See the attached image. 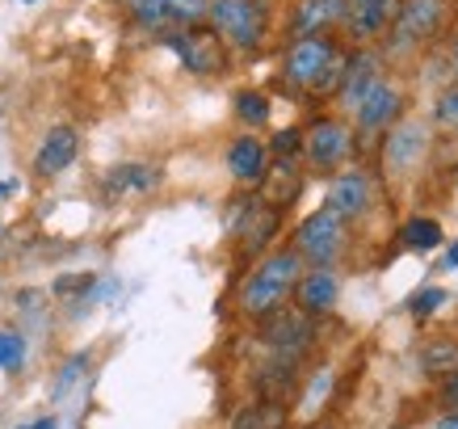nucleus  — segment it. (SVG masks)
Segmentation results:
<instances>
[{"mask_svg": "<svg viewBox=\"0 0 458 429\" xmlns=\"http://www.w3.org/2000/svg\"><path fill=\"white\" fill-rule=\"evenodd\" d=\"M303 278V262L294 249L269 253L240 287V312L252 320H269L274 312H282L286 295H294V282Z\"/></svg>", "mask_w": 458, "mask_h": 429, "instance_id": "1", "label": "nucleus"}, {"mask_svg": "<svg viewBox=\"0 0 458 429\" xmlns=\"http://www.w3.org/2000/svg\"><path fill=\"white\" fill-rule=\"evenodd\" d=\"M286 81L311 93H336L341 89V72H345V56L336 51V42L328 34H311V39H294L282 59Z\"/></svg>", "mask_w": 458, "mask_h": 429, "instance_id": "2", "label": "nucleus"}, {"mask_svg": "<svg viewBox=\"0 0 458 429\" xmlns=\"http://www.w3.org/2000/svg\"><path fill=\"white\" fill-rule=\"evenodd\" d=\"M207 17L210 30L223 39V47H236V51H257L269 34L265 0H210Z\"/></svg>", "mask_w": 458, "mask_h": 429, "instance_id": "3", "label": "nucleus"}, {"mask_svg": "<svg viewBox=\"0 0 458 429\" xmlns=\"http://www.w3.org/2000/svg\"><path fill=\"white\" fill-rule=\"evenodd\" d=\"M445 17V0H400L395 17H391V56H403L420 42H429L442 30Z\"/></svg>", "mask_w": 458, "mask_h": 429, "instance_id": "4", "label": "nucleus"}, {"mask_svg": "<svg viewBox=\"0 0 458 429\" xmlns=\"http://www.w3.org/2000/svg\"><path fill=\"white\" fill-rule=\"evenodd\" d=\"M341 249H345V223L324 207L311 210V215L299 223V232H294L299 262H311L316 270H328V262H333Z\"/></svg>", "mask_w": 458, "mask_h": 429, "instance_id": "5", "label": "nucleus"}, {"mask_svg": "<svg viewBox=\"0 0 458 429\" xmlns=\"http://www.w3.org/2000/svg\"><path fill=\"white\" fill-rule=\"evenodd\" d=\"M165 42L177 51V59L185 64V72H194V76H219V72L227 68V47H223V39L207 26L173 30Z\"/></svg>", "mask_w": 458, "mask_h": 429, "instance_id": "6", "label": "nucleus"}, {"mask_svg": "<svg viewBox=\"0 0 458 429\" xmlns=\"http://www.w3.org/2000/svg\"><path fill=\"white\" fill-rule=\"evenodd\" d=\"M353 152V131L341 118H319L303 131V156L316 168H336Z\"/></svg>", "mask_w": 458, "mask_h": 429, "instance_id": "7", "label": "nucleus"}, {"mask_svg": "<svg viewBox=\"0 0 458 429\" xmlns=\"http://www.w3.org/2000/svg\"><path fill=\"white\" fill-rule=\"evenodd\" d=\"M429 148V131L420 118H400V123L387 131V143H383V165L387 173L403 177V173H412L420 165V156Z\"/></svg>", "mask_w": 458, "mask_h": 429, "instance_id": "8", "label": "nucleus"}, {"mask_svg": "<svg viewBox=\"0 0 458 429\" xmlns=\"http://www.w3.org/2000/svg\"><path fill=\"white\" fill-rule=\"evenodd\" d=\"M383 81V56L370 51V47H361L353 56H345V72H341V89H336V98L345 110H358V101Z\"/></svg>", "mask_w": 458, "mask_h": 429, "instance_id": "9", "label": "nucleus"}, {"mask_svg": "<svg viewBox=\"0 0 458 429\" xmlns=\"http://www.w3.org/2000/svg\"><path fill=\"white\" fill-rule=\"evenodd\" d=\"M311 337H316L311 332V316H303V312H274L265 320V341L274 349V358L299 362V354L311 346Z\"/></svg>", "mask_w": 458, "mask_h": 429, "instance_id": "10", "label": "nucleus"}, {"mask_svg": "<svg viewBox=\"0 0 458 429\" xmlns=\"http://www.w3.org/2000/svg\"><path fill=\"white\" fill-rule=\"evenodd\" d=\"M232 232L244 240V253H261L265 245L278 236V207H269V202H261V198H252V202H236Z\"/></svg>", "mask_w": 458, "mask_h": 429, "instance_id": "11", "label": "nucleus"}, {"mask_svg": "<svg viewBox=\"0 0 458 429\" xmlns=\"http://www.w3.org/2000/svg\"><path fill=\"white\" fill-rule=\"evenodd\" d=\"M366 207H370V177L361 168H349V173L333 177L328 198H324V210H333L341 223H349V219H358V215H366Z\"/></svg>", "mask_w": 458, "mask_h": 429, "instance_id": "12", "label": "nucleus"}, {"mask_svg": "<svg viewBox=\"0 0 458 429\" xmlns=\"http://www.w3.org/2000/svg\"><path fill=\"white\" fill-rule=\"evenodd\" d=\"M358 126L361 131H391V126L400 123V114H403V93L395 89V84L387 81H378L366 98L358 101Z\"/></svg>", "mask_w": 458, "mask_h": 429, "instance_id": "13", "label": "nucleus"}, {"mask_svg": "<svg viewBox=\"0 0 458 429\" xmlns=\"http://www.w3.org/2000/svg\"><path fill=\"white\" fill-rule=\"evenodd\" d=\"M336 299H341V278L333 270H311L294 282V304L303 316H324V312H333Z\"/></svg>", "mask_w": 458, "mask_h": 429, "instance_id": "14", "label": "nucleus"}, {"mask_svg": "<svg viewBox=\"0 0 458 429\" xmlns=\"http://www.w3.org/2000/svg\"><path fill=\"white\" fill-rule=\"evenodd\" d=\"M349 17V0H299L291 17L294 39H311V34H328Z\"/></svg>", "mask_w": 458, "mask_h": 429, "instance_id": "15", "label": "nucleus"}, {"mask_svg": "<svg viewBox=\"0 0 458 429\" xmlns=\"http://www.w3.org/2000/svg\"><path fill=\"white\" fill-rule=\"evenodd\" d=\"M76 152H81L76 126H51L47 139L38 143V152H34V173L38 177H55V173H64L76 160Z\"/></svg>", "mask_w": 458, "mask_h": 429, "instance_id": "16", "label": "nucleus"}, {"mask_svg": "<svg viewBox=\"0 0 458 429\" xmlns=\"http://www.w3.org/2000/svg\"><path fill=\"white\" fill-rule=\"evenodd\" d=\"M227 168H232V177L240 185H261L265 173H269V148H265L261 139L252 135H240L232 148H227Z\"/></svg>", "mask_w": 458, "mask_h": 429, "instance_id": "17", "label": "nucleus"}, {"mask_svg": "<svg viewBox=\"0 0 458 429\" xmlns=\"http://www.w3.org/2000/svg\"><path fill=\"white\" fill-rule=\"evenodd\" d=\"M395 4L400 0H349V30H353V39H378L383 30L391 26V17H395Z\"/></svg>", "mask_w": 458, "mask_h": 429, "instance_id": "18", "label": "nucleus"}, {"mask_svg": "<svg viewBox=\"0 0 458 429\" xmlns=\"http://www.w3.org/2000/svg\"><path fill=\"white\" fill-rule=\"evenodd\" d=\"M265 198L261 202H269V207H286V202H294V194H299V173H294V165L286 160V165H274L269 173H265Z\"/></svg>", "mask_w": 458, "mask_h": 429, "instance_id": "19", "label": "nucleus"}, {"mask_svg": "<svg viewBox=\"0 0 458 429\" xmlns=\"http://www.w3.org/2000/svg\"><path fill=\"white\" fill-rule=\"evenodd\" d=\"M400 240H403V249H412V253H433L445 240V232H442V223L437 219L417 215V219H408L400 227Z\"/></svg>", "mask_w": 458, "mask_h": 429, "instance_id": "20", "label": "nucleus"}, {"mask_svg": "<svg viewBox=\"0 0 458 429\" xmlns=\"http://www.w3.org/2000/svg\"><path fill=\"white\" fill-rule=\"evenodd\" d=\"M420 371H425V374H437V379L454 374L458 371V341H450V337H437V341H429V346L420 349Z\"/></svg>", "mask_w": 458, "mask_h": 429, "instance_id": "21", "label": "nucleus"}, {"mask_svg": "<svg viewBox=\"0 0 458 429\" xmlns=\"http://www.w3.org/2000/svg\"><path fill=\"white\" fill-rule=\"evenodd\" d=\"M156 168L152 165H118L106 173V190L110 194H126V190H152L156 185Z\"/></svg>", "mask_w": 458, "mask_h": 429, "instance_id": "22", "label": "nucleus"}, {"mask_svg": "<svg viewBox=\"0 0 458 429\" xmlns=\"http://www.w3.org/2000/svg\"><path fill=\"white\" fill-rule=\"evenodd\" d=\"M333 388H336V374H333V366H319L311 379H307V391H303V400H299V413L311 421V416L328 404V396H333Z\"/></svg>", "mask_w": 458, "mask_h": 429, "instance_id": "23", "label": "nucleus"}, {"mask_svg": "<svg viewBox=\"0 0 458 429\" xmlns=\"http://www.w3.org/2000/svg\"><path fill=\"white\" fill-rule=\"evenodd\" d=\"M236 118L249 126H265L269 123V98L265 93H257V89H244V93H236Z\"/></svg>", "mask_w": 458, "mask_h": 429, "instance_id": "24", "label": "nucleus"}, {"mask_svg": "<svg viewBox=\"0 0 458 429\" xmlns=\"http://www.w3.org/2000/svg\"><path fill=\"white\" fill-rule=\"evenodd\" d=\"M123 4H126V13L135 17L140 26H148V30H160L168 21L165 0H123Z\"/></svg>", "mask_w": 458, "mask_h": 429, "instance_id": "25", "label": "nucleus"}, {"mask_svg": "<svg viewBox=\"0 0 458 429\" xmlns=\"http://www.w3.org/2000/svg\"><path fill=\"white\" fill-rule=\"evenodd\" d=\"M278 425H282V408L278 404H265V408H244L232 429H278Z\"/></svg>", "mask_w": 458, "mask_h": 429, "instance_id": "26", "label": "nucleus"}, {"mask_svg": "<svg viewBox=\"0 0 458 429\" xmlns=\"http://www.w3.org/2000/svg\"><path fill=\"white\" fill-rule=\"evenodd\" d=\"M210 0H165V13L168 21H181V26H198L207 17Z\"/></svg>", "mask_w": 458, "mask_h": 429, "instance_id": "27", "label": "nucleus"}, {"mask_svg": "<svg viewBox=\"0 0 458 429\" xmlns=\"http://www.w3.org/2000/svg\"><path fill=\"white\" fill-rule=\"evenodd\" d=\"M21 362H26V337L0 332V371H21Z\"/></svg>", "mask_w": 458, "mask_h": 429, "instance_id": "28", "label": "nucleus"}, {"mask_svg": "<svg viewBox=\"0 0 458 429\" xmlns=\"http://www.w3.org/2000/svg\"><path fill=\"white\" fill-rule=\"evenodd\" d=\"M433 118L445 126V131H458V84L437 93V106H433Z\"/></svg>", "mask_w": 458, "mask_h": 429, "instance_id": "29", "label": "nucleus"}, {"mask_svg": "<svg viewBox=\"0 0 458 429\" xmlns=\"http://www.w3.org/2000/svg\"><path fill=\"white\" fill-rule=\"evenodd\" d=\"M269 152L282 156V160L299 156V152H303V131H299V126H282L278 135H274V143H269Z\"/></svg>", "mask_w": 458, "mask_h": 429, "instance_id": "30", "label": "nucleus"}, {"mask_svg": "<svg viewBox=\"0 0 458 429\" xmlns=\"http://www.w3.org/2000/svg\"><path fill=\"white\" fill-rule=\"evenodd\" d=\"M442 304H445L442 287H425V291H417L412 299H408V312H412V316H433Z\"/></svg>", "mask_w": 458, "mask_h": 429, "instance_id": "31", "label": "nucleus"}, {"mask_svg": "<svg viewBox=\"0 0 458 429\" xmlns=\"http://www.w3.org/2000/svg\"><path fill=\"white\" fill-rule=\"evenodd\" d=\"M84 366H89V358H84V354H76V358L68 362V366H64V371H59V383H55V396H64V391L72 388V383H76V379H81V371Z\"/></svg>", "mask_w": 458, "mask_h": 429, "instance_id": "32", "label": "nucleus"}, {"mask_svg": "<svg viewBox=\"0 0 458 429\" xmlns=\"http://www.w3.org/2000/svg\"><path fill=\"white\" fill-rule=\"evenodd\" d=\"M442 404H445V413H458V371L442 379Z\"/></svg>", "mask_w": 458, "mask_h": 429, "instance_id": "33", "label": "nucleus"}, {"mask_svg": "<svg viewBox=\"0 0 458 429\" xmlns=\"http://www.w3.org/2000/svg\"><path fill=\"white\" fill-rule=\"evenodd\" d=\"M93 287V274H76V278H59L55 291L59 295H72V291H89Z\"/></svg>", "mask_w": 458, "mask_h": 429, "instance_id": "34", "label": "nucleus"}, {"mask_svg": "<svg viewBox=\"0 0 458 429\" xmlns=\"http://www.w3.org/2000/svg\"><path fill=\"white\" fill-rule=\"evenodd\" d=\"M433 429H458V413H442L433 421Z\"/></svg>", "mask_w": 458, "mask_h": 429, "instance_id": "35", "label": "nucleus"}, {"mask_svg": "<svg viewBox=\"0 0 458 429\" xmlns=\"http://www.w3.org/2000/svg\"><path fill=\"white\" fill-rule=\"evenodd\" d=\"M454 265H458V240L445 249V270H454Z\"/></svg>", "mask_w": 458, "mask_h": 429, "instance_id": "36", "label": "nucleus"}, {"mask_svg": "<svg viewBox=\"0 0 458 429\" xmlns=\"http://www.w3.org/2000/svg\"><path fill=\"white\" fill-rule=\"evenodd\" d=\"M454 68H458V39H454Z\"/></svg>", "mask_w": 458, "mask_h": 429, "instance_id": "37", "label": "nucleus"}, {"mask_svg": "<svg viewBox=\"0 0 458 429\" xmlns=\"http://www.w3.org/2000/svg\"><path fill=\"white\" fill-rule=\"evenodd\" d=\"M21 4H34V0H21Z\"/></svg>", "mask_w": 458, "mask_h": 429, "instance_id": "38", "label": "nucleus"}, {"mask_svg": "<svg viewBox=\"0 0 458 429\" xmlns=\"http://www.w3.org/2000/svg\"><path fill=\"white\" fill-rule=\"evenodd\" d=\"M307 429H319V425H307Z\"/></svg>", "mask_w": 458, "mask_h": 429, "instance_id": "39", "label": "nucleus"}]
</instances>
